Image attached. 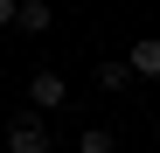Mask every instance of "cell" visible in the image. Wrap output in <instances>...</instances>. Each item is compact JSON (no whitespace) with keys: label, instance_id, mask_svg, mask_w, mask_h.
<instances>
[{"label":"cell","instance_id":"1","mask_svg":"<svg viewBox=\"0 0 160 153\" xmlns=\"http://www.w3.org/2000/svg\"><path fill=\"white\" fill-rule=\"evenodd\" d=\"M28 105H35V111H63V105H70L63 70H35V76H28Z\"/></svg>","mask_w":160,"mask_h":153},{"label":"cell","instance_id":"3","mask_svg":"<svg viewBox=\"0 0 160 153\" xmlns=\"http://www.w3.org/2000/svg\"><path fill=\"white\" fill-rule=\"evenodd\" d=\"M125 63H132V76H160V35H139L125 49Z\"/></svg>","mask_w":160,"mask_h":153},{"label":"cell","instance_id":"5","mask_svg":"<svg viewBox=\"0 0 160 153\" xmlns=\"http://www.w3.org/2000/svg\"><path fill=\"white\" fill-rule=\"evenodd\" d=\"M77 153H118V132L112 125H91V132L77 139Z\"/></svg>","mask_w":160,"mask_h":153},{"label":"cell","instance_id":"4","mask_svg":"<svg viewBox=\"0 0 160 153\" xmlns=\"http://www.w3.org/2000/svg\"><path fill=\"white\" fill-rule=\"evenodd\" d=\"M98 84H104V91H125V84H132V63L104 56V63H98Z\"/></svg>","mask_w":160,"mask_h":153},{"label":"cell","instance_id":"2","mask_svg":"<svg viewBox=\"0 0 160 153\" xmlns=\"http://www.w3.org/2000/svg\"><path fill=\"white\" fill-rule=\"evenodd\" d=\"M7 153H49V125H42L35 111H21V118L7 125Z\"/></svg>","mask_w":160,"mask_h":153},{"label":"cell","instance_id":"7","mask_svg":"<svg viewBox=\"0 0 160 153\" xmlns=\"http://www.w3.org/2000/svg\"><path fill=\"white\" fill-rule=\"evenodd\" d=\"M14 14H21V7H14V0H0V28H7V21H14Z\"/></svg>","mask_w":160,"mask_h":153},{"label":"cell","instance_id":"6","mask_svg":"<svg viewBox=\"0 0 160 153\" xmlns=\"http://www.w3.org/2000/svg\"><path fill=\"white\" fill-rule=\"evenodd\" d=\"M14 21H21V28H28V35H42V28H49V21H56V14H49L42 0H21V14H14Z\"/></svg>","mask_w":160,"mask_h":153}]
</instances>
